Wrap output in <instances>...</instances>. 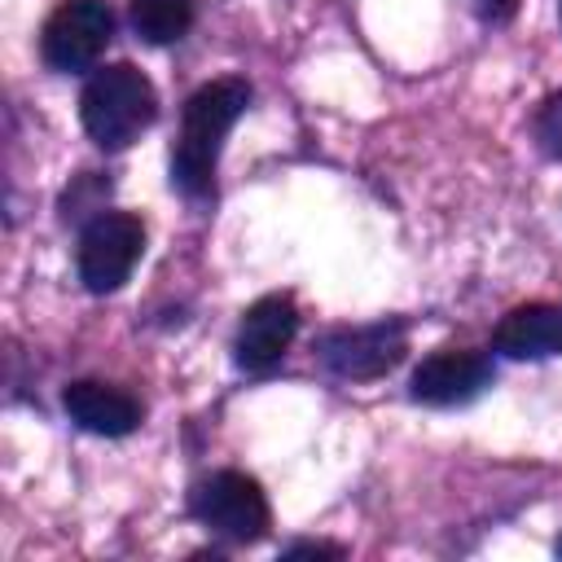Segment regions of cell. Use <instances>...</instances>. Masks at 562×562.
<instances>
[{
  "label": "cell",
  "mask_w": 562,
  "mask_h": 562,
  "mask_svg": "<svg viewBox=\"0 0 562 562\" xmlns=\"http://www.w3.org/2000/svg\"><path fill=\"white\" fill-rule=\"evenodd\" d=\"M246 105H250V83H246V79H215V83H202V88L184 101L180 140H176V154H171V180H176L189 198L211 193L224 136H228V127L241 119Z\"/></svg>",
  "instance_id": "cell-1"
},
{
  "label": "cell",
  "mask_w": 562,
  "mask_h": 562,
  "mask_svg": "<svg viewBox=\"0 0 562 562\" xmlns=\"http://www.w3.org/2000/svg\"><path fill=\"white\" fill-rule=\"evenodd\" d=\"M158 114V92L154 83L132 66V61H114L101 66L79 97V119L83 132L101 145V149H123L132 145Z\"/></svg>",
  "instance_id": "cell-2"
},
{
  "label": "cell",
  "mask_w": 562,
  "mask_h": 562,
  "mask_svg": "<svg viewBox=\"0 0 562 562\" xmlns=\"http://www.w3.org/2000/svg\"><path fill=\"white\" fill-rule=\"evenodd\" d=\"M145 250V224L127 211L97 215L79 237V281L92 294H114Z\"/></svg>",
  "instance_id": "cell-3"
},
{
  "label": "cell",
  "mask_w": 562,
  "mask_h": 562,
  "mask_svg": "<svg viewBox=\"0 0 562 562\" xmlns=\"http://www.w3.org/2000/svg\"><path fill=\"white\" fill-rule=\"evenodd\" d=\"M193 518L202 527H211L224 540H259L268 527V496L250 474L237 470H220L211 479H202L189 496Z\"/></svg>",
  "instance_id": "cell-4"
},
{
  "label": "cell",
  "mask_w": 562,
  "mask_h": 562,
  "mask_svg": "<svg viewBox=\"0 0 562 562\" xmlns=\"http://www.w3.org/2000/svg\"><path fill=\"white\" fill-rule=\"evenodd\" d=\"M114 40V13L105 0H61L44 22L40 48L53 70H88Z\"/></svg>",
  "instance_id": "cell-5"
},
{
  "label": "cell",
  "mask_w": 562,
  "mask_h": 562,
  "mask_svg": "<svg viewBox=\"0 0 562 562\" xmlns=\"http://www.w3.org/2000/svg\"><path fill=\"white\" fill-rule=\"evenodd\" d=\"M404 356V325L400 321H378V325H356L338 329L321 342V360L338 378H378Z\"/></svg>",
  "instance_id": "cell-6"
},
{
  "label": "cell",
  "mask_w": 562,
  "mask_h": 562,
  "mask_svg": "<svg viewBox=\"0 0 562 562\" xmlns=\"http://www.w3.org/2000/svg\"><path fill=\"white\" fill-rule=\"evenodd\" d=\"M294 334H299V307H294V299L290 294H263L241 316V329H237V342H233L237 364L241 369H272L290 351Z\"/></svg>",
  "instance_id": "cell-7"
},
{
  "label": "cell",
  "mask_w": 562,
  "mask_h": 562,
  "mask_svg": "<svg viewBox=\"0 0 562 562\" xmlns=\"http://www.w3.org/2000/svg\"><path fill=\"white\" fill-rule=\"evenodd\" d=\"M483 386H492V364L479 351H435L413 369V400L435 404V408H452V404H470Z\"/></svg>",
  "instance_id": "cell-8"
},
{
  "label": "cell",
  "mask_w": 562,
  "mask_h": 562,
  "mask_svg": "<svg viewBox=\"0 0 562 562\" xmlns=\"http://www.w3.org/2000/svg\"><path fill=\"white\" fill-rule=\"evenodd\" d=\"M61 408L70 413L75 426H83L92 435H127L140 422V404L127 391H119L110 382H92V378L70 382L61 391Z\"/></svg>",
  "instance_id": "cell-9"
},
{
  "label": "cell",
  "mask_w": 562,
  "mask_h": 562,
  "mask_svg": "<svg viewBox=\"0 0 562 562\" xmlns=\"http://www.w3.org/2000/svg\"><path fill=\"white\" fill-rule=\"evenodd\" d=\"M496 351L509 360H544V356H562V307L553 303H527L514 307L496 334H492Z\"/></svg>",
  "instance_id": "cell-10"
},
{
  "label": "cell",
  "mask_w": 562,
  "mask_h": 562,
  "mask_svg": "<svg viewBox=\"0 0 562 562\" xmlns=\"http://www.w3.org/2000/svg\"><path fill=\"white\" fill-rule=\"evenodd\" d=\"M132 26L149 44H176L193 26V0H132Z\"/></svg>",
  "instance_id": "cell-11"
},
{
  "label": "cell",
  "mask_w": 562,
  "mask_h": 562,
  "mask_svg": "<svg viewBox=\"0 0 562 562\" xmlns=\"http://www.w3.org/2000/svg\"><path fill=\"white\" fill-rule=\"evenodd\" d=\"M536 136H540V145H544L553 158H562V92H553V97L540 105V114H536Z\"/></svg>",
  "instance_id": "cell-12"
},
{
  "label": "cell",
  "mask_w": 562,
  "mask_h": 562,
  "mask_svg": "<svg viewBox=\"0 0 562 562\" xmlns=\"http://www.w3.org/2000/svg\"><path fill=\"white\" fill-rule=\"evenodd\" d=\"M474 4V13L483 18V22H492V26H501V22H509L514 13H518V0H470Z\"/></svg>",
  "instance_id": "cell-13"
},
{
  "label": "cell",
  "mask_w": 562,
  "mask_h": 562,
  "mask_svg": "<svg viewBox=\"0 0 562 562\" xmlns=\"http://www.w3.org/2000/svg\"><path fill=\"white\" fill-rule=\"evenodd\" d=\"M342 549H334V544H294V549H285V558H338Z\"/></svg>",
  "instance_id": "cell-14"
},
{
  "label": "cell",
  "mask_w": 562,
  "mask_h": 562,
  "mask_svg": "<svg viewBox=\"0 0 562 562\" xmlns=\"http://www.w3.org/2000/svg\"><path fill=\"white\" fill-rule=\"evenodd\" d=\"M558 553H562V540H558Z\"/></svg>",
  "instance_id": "cell-15"
}]
</instances>
